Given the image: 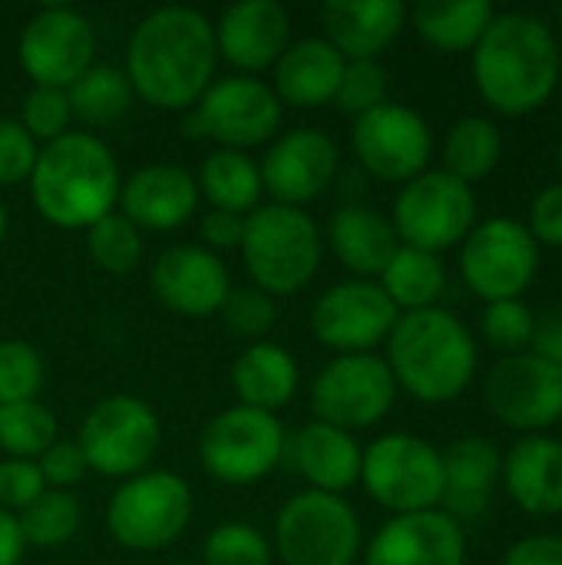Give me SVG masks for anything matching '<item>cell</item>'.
Wrapping results in <instances>:
<instances>
[{"label":"cell","instance_id":"6da1fadb","mask_svg":"<svg viewBox=\"0 0 562 565\" xmlns=\"http://www.w3.org/2000/svg\"><path fill=\"white\" fill-rule=\"evenodd\" d=\"M215 23L195 7L149 10L126 40L123 73L132 96L166 113H189L215 79Z\"/></svg>","mask_w":562,"mask_h":565},{"label":"cell","instance_id":"7a4b0ae2","mask_svg":"<svg viewBox=\"0 0 562 565\" xmlns=\"http://www.w3.org/2000/svg\"><path fill=\"white\" fill-rule=\"evenodd\" d=\"M470 56L477 93L500 116H530L560 89V40L533 13H497Z\"/></svg>","mask_w":562,"mask_h":565},{"label":"cell","instance_id":"3957f363","mask_svg":"<svg viewBox=\"0 0 562 565\" xmlns=\"http://www.w3.org/2000/svg\"><path fill=\"white\" fill-rule=\"evenodd\" d=\"M119 162L113 149L96 136L73 129L56 142L40 146L36 166L30 172V199L43 222L86 232L119 202Z\"/></svg>","mask_w":562,"mask_h":565},{"label":"cell","instance_id":"277c9868","mask_svg":"<svg viewBox=\"0 0 562 565\" xmlns=\"http://www.w3.org/2000/svg\"><path fill=\"white\" fill-rule=\"evenodd\" d=\"M384 344V361L397 391L431 407L454 404L474 384L480 367L477 338L441 305L401 315Z\"/></svg>","mask_w":562,"mask_h":565},{"label":"cell","instance_id":"5b68a950","mask_svg":"<svg viewBox=\"0 0 562 565\" xmlns=\"http://www.w3.org/2000/svg\"><path fill=\"white\" fill-rule=\"evenodd\" d=\"M238 252L258 291L268 298H291L315 281L325 255V235L311 212L262 202L245 215Z\"/></svg>","mask_w":562,"mask_h":565},{"label":"cell","instance_id":"8992f818","mask_svg":"<svg viewBox=\"0 0 562 565\" xmlns=\"http://www.w3.org/2000/svg\"><path fill=\"white\" fill-rule=\"evenodd\" d=\"M285 106L262 76H215L199 103L185 113L182 132L189 139H209L215 149L252 152L268 146L282 132Z\"/></svg>","mask_w":562,"mask_h":565},{"label":"cell","instance_id":"52a82bcc","mask_svg":"<svg viewBox=\"0 0 562 565\" xmlns=\"http://www.w3.org/2000/svg\"><path fill=\"white\" fill-rule=\"evenodd\" d=\"M361 550V520L344 497L301 490L275 516L272 553L282 565H354Z\"/></svg>","mask_w":562,"mask_h":565},{"label":"cell","instance_id":"ba28073f","mask_svg":"<svg viewBox=\"0 0 562 565\" xmlns=\"http://www.w3.org/2000/svg\"><path fill=\"white\" fill-rule=\"evenodd\" d=\"M192 523V490L172 470H146L116 487L106 507L109 536L132 553L169 550Z\"/></svg>","mask_w":562,"mask_h":565},{"label":"cell","instance_id":"9c48e42d","mask_svg":"<svg viewBox=\"0 0 562 565\" xmlns=\"http://www.w3.org/2000/svg\"><path fill=\"white\" fill-rule=\"evenodd\" d=\"M361 487L391 516L441 510L444 500V457L414 434H381L364 447Z\"/></svg>","mask_w":562,"mask_h":565},{"label":"cell","instance_id":"30bf717a","mask_svg":"<svg viewBox=\"0 0 562 565\" xmlns=\"http://www.w3.org/2000/svg\"><path fill=\"white\" fill-rule=\"evenodd\" d=\"M288 434L275 414L255 407H225L199 437L202 470L225 487H255L285 460Z\"/></svg>","mask_w":562,"mask_h":565},{"label":"cell","instance_id":"8fae6325","mask_svg":"<svg viewBox=\"0 0 562 565\" xmlns=\"http://www.w3.org/2000/svg\"><path fill=\"white\" fill-rule=\"evenodd\" d=\"M76 444L93 473L123 483L149 470L162 444V424L146 401L113 394L89 407L79 424Z\"/></svg>","mask_w":562,"mask_h":565},{"label":"cell","instance_id":"7c38bea8","mask_svg":"<svg viewBox=\"0 0 562 565\" xmlns=\"http://www.w3.org/2000/svg\"><path fill=\"white\" fill-rule=\"evenodd\" d=\"M477 195L474 185L454 179L444 169H427L407 185H401L391 225L401 245L424 248V252H447L457 248L477 225Z\"/></svg>","mask_w":562,"mask_h":565},{"label":"cell","instance_id":"4fadbf2b","mask_svg":"<svg viewBox=\"0 0 562 565\" xmlns=\"http://www.w3.org/2000/svg\"><path fill=\"white\" fill-rule=\"evenodd\" d=\"M540 252L520 218L494 215L460 242V275L484 305L523 298L540 275Z\"/></svg>","mask_w":562,"mask_h":565},{"label":"cell","instance_id":"5bb4252c","mask_svg":"<svg viewBox=\"0 0 562 565\" xmlns=\"http://www.w3.org/2000/svg\"><path fill=\"white\" fill-rule=\"evenodd\" d=\"M311 414L358 434L381 424L397 401V384L381 354H335L311 381Z\"/></svg>","mask_w":562,"mask_h":565},{"label":"cell","instance_id":"9a60e30c","mask_svg":"<svg viewBox=\"0 0 562 565\" xmlns=\"http://www.w3.org/2000/svg\"><path fill=\"white\" fill-rule=\"evenodd\" d=\"M351 152L371 179L407 185L411 179L431 169L434 129L417 109L388 99L354 119Z\"/></svg>","mask_w":562,"mask_h":565},{"label":"cell","instance_id":"2e32d148","mask_svg":"<svg viewBox=\"0 0 562 565\" xmlns=\"http://www.w3.org/2000/svg\"><path fill=\"white\" fill-rule=\"evenodd\" d=\"M17 60L33 86L70 89L96 63L93 20L66 3L40 7L20 30Z\"/></svg>","mask_w":562,"mask_h":565},{"label":"cell","instance_id":"e0dca14e","mask_svg":"<svg viewBox=\"0 0 562 565\" xmlns=\"http://www.w3.org/2000/svg\"><path fill=\"white\" fill-rule=\"evenodd\" d=\"M487 411L510 430L533 437L562 420V374L533 351L500 358L484 381Z\"/></svg>","mask_w":562,"mask_h":565},{"label":"cell","instance_id":"ac0fdd59","mask_svg":"<svg viewBox=\"0 0 562 565\" xmlns=\"http://www.w3.org/2000/svg\"><path fill=\"white\" fill-rule=\"evenodd\" d=\"M401 311L378 281L348 278L318 295L311 308V334L335 354H374L394 331Z\"/></svg>","mask_w":562,"mask_h":565},{"label":"cell","instance_id":"d6986e66","mask_svg":"<svg viewBox=\"0 0 562 565\" xmlns=\"http://www.w3.org/2000/svg\"><path fill=\"white\" fill-rule=\"evenodd\" d=\"M258 169L272 202L305 209L335 185L341 172V152L338 142L318 126H295L265 146Z\"/></svg>","mask_w":562,"mask_h":565},{"label":"cell","instance_id":"ffe728a7","mask_svg":"<svg viewBox=\"0 0 562 565\" xmlns=\"http://www.w3.org/2000/svg\"><path fill=\"white\" fill-rule=\"evenodd\" d=\"M149 291L179 318H212L232 291V275L202 245H169L149 268Z\"/></svg>","mask_w":562,"mask_h":565},{"label":"cell","instance_id":"44dd1931","mask_svg":"<svg viewBox=\"0 0 562 565\" xmlns=\"http://www.w3.org/2000/svg\"><path fill=\"white\" fill-rule=\"evenodd\" d=\"M364 565H467V533L444 510L391 516L361 550Z\"/></svg>","mask_w":562,"mask_h":565},{"label":"cell","instance_id":"7402d4cb","mask_svg":"<svg viewBox=\"0 0 562 565\" xmlns=\"http://www.w3.org/2000/svg\"><path fill=\"white\" fill-rule=\"evenodd\" d=\"M291 43V20L278 0H238L215 23L219 60L242 76L268 73Z\"/></svg>","mask_w":562,"mask_h":565},{"label":"cell","instance_id":"603a6c76","mask_svg":"<svg viewBox=\"0 0 562 565\" xmlns=\"http://www.w3.org/2000/svg\"><path fill=\"white\" fill-rule=\"evenodd\" d=\"M195 172L176 162H149L119 185L116 212L139 232H176L199 212Z\"/></svg>","mask_w":562,"mask_h":565},{"label":"cell","instance_id":"cb8c5ba5","mask_svg":"<svg viewBox=\"0 0 562 565\" xmlns=\"http://www.w3.org/2000/svg\"><path fill=\"white\" fill-rule=\"evenodd\" d=\"M285 457H288L291 470L305 480V490L344 497L348 490H354L361 483L364 447L358 444L354 434L338 430L331 424H321V420L301 424L288 437Z\"/></svg>","mask_w":562,"mask_h":565},{"label":"cell","instance_id":"d4e9b609","mask_svg":"<svg viewBox=\"0 0 562 565\" xmlns=\"http://www.w3.org/2000/svg\"><path fill=\"white\" fill-rule=\"evenodd\" d=\"M507 497L537 520L562 513V440L553 434L520 437L500 467Z\"/></svg>","mask_w":562,"mask_h":565},{"label":"cell","instance_id":"484cf974","mask_svg":"<svg viewBox=\"0 0 562 565\" xmlns=\"http://www.w3.org/2000/svg\"><path fill=\"white\" fill-rule=\"evenodd\" d=\"M325 40L351 60H378L407 26L401 0H328L321 7Z\"/></svg>","mask_w":562,"mask_h":565},{"label":"cell","instance_id":"4316f807","mask_svg":"<svg viewBox=\"0 0 562 565\" xmlns=\"http://www.w3.org/2000/svg\"><path fill=\"white\" fill-rule=\"evenodd\" d=\"M321 235H325V245L331 248V255L354 278H364V281H378V275L388 268V262L401 248V238H397L391 218L361 202L338 205Z\"/></svg>","mask_w":562,"mask_h":565},{"label":"cell","instance_id":"83f0119b","mask_svg":"<svg viewBox=\"0 0 562 565\" xmlns=\"http://www.w3.org/2000/svg\"><path fill=\"white\" fill-rule=\"evenodd\" d=\"M344 56L325 36H301L291 40L282 60L272 66V89L282 106L295 109H318L335 103Z\"/></svg>","mask_w":562,"mask_h":565},{"label":"cell","instance_id":"f1b7e54d","mask_svg":"<svg viewBox=\"0 0 562 565\" xmlns=\"http://www.w3.org/2000/svg\"><path fill=\"white\" fill-rule=\"evenodd\" d=\"M444 457V500L441 510L454 516L460 526L470 520H480L490 507V497L500 483L503 457L487 437H460Z\"/></svg>","mask_w":562,"mask_h":565},{"label":"cell","instance_id":"f546056e","mask_svg":"<svg viewBox=\"0 0 562 565\" xmlns=\"http://www.w3.org/2000/svg\"><path fill=\"white\" fill-rule=\"evenodd\" d=\"M232 391L242 407L278 414L298 391V361L288 348L272 341L248 344L232 364Z\"/></svg>","mask_w":562,"mask_h":565},{"label":"cell","instance_id":"4dcf8cb0","mask_svg":"<svg viewBox=\"0 0 562 565\" xmlns=\"http://www.w3.org/2000/svg\"><path fill=\"white\" fill-rule=\"evenodd\" d=\"M195 185H199V199H205L209 209L232 212V215L255 212L265 195L258 159L252 152H235V149H212L195 172Z\"/></svg>","mask_w":562,"mask_h":565},{"label":"cell","instance_id":"1f68e13d","mask_svg":"<svg viewBox=\"0 0 562 565\" xmlns=\"http://www.w3.org/2000/svg\"><path fill=\"white\" fill-rule=\"evenodd\" d=\"M497 17L494 3L487 0H457V3H417L407 10L417 36L444 53H474L480 36L487 33L490 20Z\"/></svg>","mask_w":562,"mask_h":565},{"label":"cell","instance_id":"d6a6232c","mask_svg":"<svg viewBox=\"0 0 562 565\" xmlns=\"http://www.w3.org/2000/svg\"><path fill=\"white\" fill-rule=\"evenodd\" d=\"M378 285L401 315L424 311V308H437L447 288V268L441 255L401 245L388 262V268L378 275Z\"/></svg>","mask_w":562,"mask_h":565},{"label":"cell","instance_id":"836d02e7","mask_svg":"<svg viewBox=\"0 0 562 565\" xmlns=\"http://www.w3.org/2000/svg\"><path fill=\"white\" fill-rule=\"evenodd\" d=\"M441 156H444V172L474 185L500 166L503 132L487 116H464L447 129Z\"/></svg>","mask_w":562,"mask_h":565},{"label":"cell","instance_id":"e575fe53","mask_svg":"<svg viewBox=\"0 0 562 565\" xmlns=\"http://www.w3.org/2000/svg\"><path fill=\"white\" fill-rule=\"evenodd\" d=\"M70 109H73V122L86 129H103L119 122L129 106H132V86L123 73V66H109V63H93L70 89Z\"/></svg>","mask_w":562,"mask_h":565},{"label":"cell","instance_id":"d590c367","mask_svg":"<svg viewBox=\"0 0 562 565\" xmlns=\"http://www.w3.org/2000/svg\"><path fill=\"white\" fill-rule=\"evenodd\" d=\"M56 417L40 401L0 407V450L10 460H40L56 444Z\"/></svg>","mask_w":562,"mask_h":565},{"label":"cell","instance_id":"8d00e7d4","mask_svg":"<svg viewBox=\"0 0 562 565\" xmlns=\"http://www.w3.org/2000/svg\"><path fill=\"white\" fill-rule=\"evenodd\" d=\"M79 520H83L79 503L66 490H46L33 507H26L17 516L20 533H23V543L26 546H36V550L66 546L79 533Z\"/></svg>","mask_w":562,"mask_h":565},{"label":"cell","instance_id":"74e56055","mask_svg":"<svg viewBox=\"0 0 562 565\" xmlns=\"http://www.w3.org/2000/svg\"><path fill=\"white\" fill-rule=\"evenodd\" d=\"M86 248H89V258L106 275H132L146 255L142 232L119 212H109L106 218L86 228Z\"/></svg>","mask_w":562,"mask_h":565},{"label":"cell","instance_id":"f35d334b","mask_svg":"<svg viewBox=\"0 0 562 565\" xmlns=\"http://www.w3.org/2000/svg\"><path fill=\"white\" fill-rule=\"evenodd\" d=\"M533 331H537V311L523 298L494 301L480 315V334L500 358L527 354L533 348Z\"/></svg>","mask_w":562,"mask_h":565},{"label":"cell","instance_id":"ab89813d","mask_svg":"<svg viewBox=\"0 0 562 565\" xmlns=\"http://www.w3.org/2000/svg\"><path fill=\"white\" fill-rule=\"evenodd\" d=\"M272 559L268 536L242 520L215 526L202 543V565H272Z\"/></svg>","mask_w":562,"mask_h":565},{"label":"cell","instance_id":"60d3db41","mask_svg":"<svg viewBox=\"0 0 562 565\" xmlns=\"http://www.w3.org/2000/svg\"><path fill=\"white\" fill-rule=\"evenodd\" d=\"M43 377H46V367L33 344L20 338L0 341V407L36 401V394L43 391Z\"/></svg>","mask_w":562,"mask_h":565},{"label":"cell","instance_id":"b9f144b4","mask_svg":"<svg viewBox=\"0 0 562 565\" xmlns=\"http://www.w3.org/2000/svg\"><path fill=\"white\" fill-rule=\"evenodd\" d=\"M20 126L30 132L36 146L56 142L60 136L73 132V109L66 89L53 86H30V93L20 103Z\"/></svg>","mask_w":562,"mask_h":565},{"label":"cell","instance_id":"7bdbcfd3","mask_svg":"<svg viewBox=\"0 0 562 565\" xmlns=\"http://www.w3.org/2000/svg\"><path fill=\"white\" fill-rule=\"evenodd\" d=\"M388 86L391 76L381 66V60H351L344 63L338 93H335V106L348 116H364L371 109H378L381 103H388Z\"/></svg>","mask_w":562,"mask_h":565},{"label":"cell","instance_id":"ee69618b","mask_svg":"<svg viewBox=\"0 0 562 565\" xmlns=\"http://www.w3.org/2000/svg\"><path fill=\"white\" fill-rule=\"evenodd\" d=\"M229 334L242 338V341H262L272 328H275V318H278V308H275V298H268L265 291H258L255 285H242L229 291V298L222 301L219 308Z\"/></svg>","mask_w":562,"mask_h":565},{"label":"cell","instance_id":"f6af8a7d","mask_svg":"<svg viewBox=\"0 0 562 565\" xmlns=\"http://www.w3.org/2000/svg\"><path fill=\"white\" fill-rule=\"evenodd\" d=\"M36 156H40V146L20 126V119L0 116V189L30 182Z\"/></svg>","mask_w":562,"mask_h":565},{"label":"cell","instance_id":"bcb514c9","mask_svg":"<svg viewBox=\"0 0 562 565\" xmlns=\"http://www.w3.org/2000/svg\"><path fill=\"white\" fill-rule=\"evenodd\" d=\"M46 493L43 473L36 460H0V510L20 516L26 507H33Z\"/></svg>","mask_w":562,"mask_h":565},{"label":"cell","instance_id":"7dc6e473","mask_svg":"<svg viewBox=\"0 0 562 565\" xmlns=\"http://www.w3.org/2000/svg\"><path fill=\"white\" fill-rule=\"evenodd\" d=\"M523 225L540 248H562V182L543 185L533 195Z\"/></svg>","mask_w":562,"mask_h":565},{"label":"cell","instance_id":"c3c4849f","mask_svg":"<svg viewBox=\"0 0 562 565\" xmlns=\"http://www.w3.org/2000/svg\"><path fill=\"white\" fill-rule=\"evenodd\" d=\"M36 467H40V473H43V483H46V490H66L70 493V487H76L83 477H86V457H83V450H79V444L76 440H56L40 460H36Z\"/></svg>","mask_w":562,"mask_h":565},{"label":"cell","instance_id":"681fc988","mask_svg":"<svg viewBox=\"0 0 562 565\" xmlns=\"http://www.w3.org/2000/svg\"><path fill=\"white\" fill-rule=\"evenodd\" d=\"M199 235H202V248L209 252H229V248H238L242 245V235H245V215H232V212H219V209H209L202 218H199Z\"/></svg>","mask_w":562,"mask_h":565},{"label":"cell","instance_id":"f907efd6","mask_svg":"<svg viewBox=\"0 0 562 565\" xmlns=\"http://www.w3.org/2000/svg\"><path fill=\"white\" fill-rule=\"evenodd\" d=\"M500 565H562V536L553 533H533L517 540Z\"/></svg>","mask_w":562,"mask_h":565},{"label":"cell","instance_id":"816d5d0a","mask_svg":"<svg viewBox=\"0 0 562 565\" xmlns=\"http://www.w3.org/2000/svg\"><path fill=\"white\" fill-rule=\"evenodd\" d=\"M537 358L553 364L562 374V305L537 315V331H533V348Z\"/></svg>","mask_w":562,"mask_h":565},{"label":"cell","instance_id":"f5cc1de1","mask_svg":"<svg viewBox=\"0 0 562 565\" xmlns=\"http://www.w3.org/2000/svg\"><path fill=\"white\" fill-rule=\"evenodd\" d=\"M23 550H26V543H23L17 516L0 510V565H20Z\"/></svg>","mask_w":562,"mask_h":565},{"label":"cell","instance_id":"db71d44e","mask_svg":"<svg viewBox=\"0 0 562 565\" xmlns=\"http://www.w3.org/2000/svg\"><path fill=\"white\" fill-rule=\"evenodd\" d=\"M3 238H7V205L0 202V245H3Z\"/></svg>","mask_w":562,"mask_h":565},{"label":"cell","instance_id":"11a10c76","mask_svg":"<svg viewBox=\"0 0 562 565\" xmlns=\"http://www.w3.org/2000/svg\"><path fill=\"white\" fill-rule=\"evenodd\" d=\"M556 169H560V182H562V136H560V142H556Z\"/></svg>","mask_w":562,"mask_h":565},{"label":"cell","instance_id":"9f6ffc18","mask_svg":"<svg viewBox=\"0 0 562 565\" xmlns=\"http://www.w3.org/2000/svg\"><path fill=\"white\" fill-rule=\"evenodd\" d=\"M179 565H202V563H179Z\"/></svg>","mask_w":562,"mask_h":565},{"label":"cell","instance_id":"6f0895ef","mask_svg":"<svg viewBox=\"0 0 562 565\" xmlns=\"http://www.w3.org/2000/svg\"><path fill=\"white\" fill-rule=\"evenodd\" d=\"M560 86H562V70H560Z\"/></svg>","mask_w":562,"mask_h":565}]
</instances>
